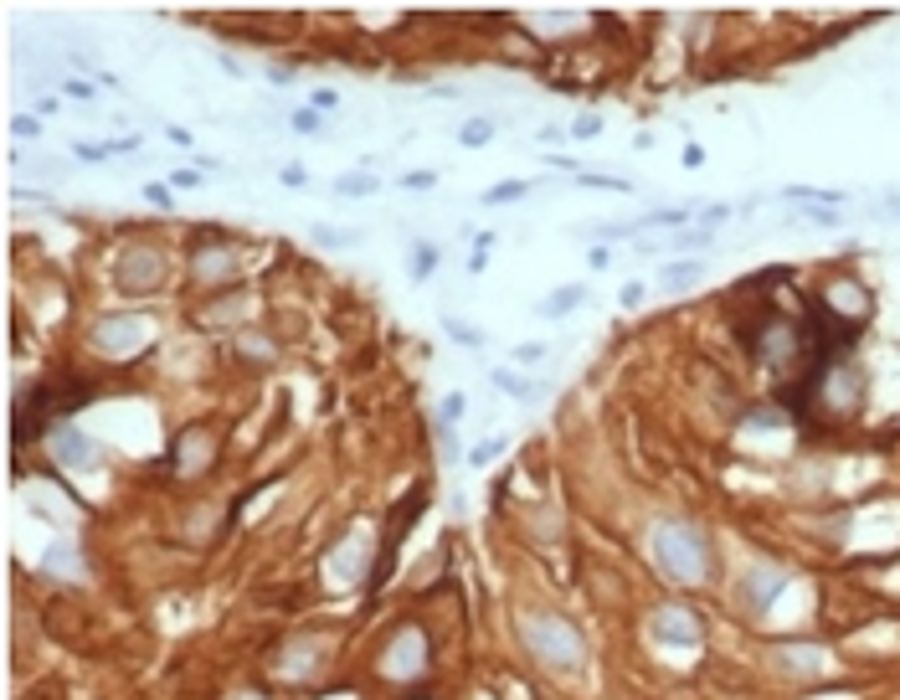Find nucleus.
Returning a JSON list of instances; mask_svg holds the SVG:
<instances>
[{
    "label": "nucleus",
    "instance_id": "33",
    "mask_svg": "<svg viewBox=\"0 0 900 700\" xmlns=\"http://www.w3.org/2000/svg\"><path fill=\"white\" fill-rule=\"evenodd\" d=\"M288 124H294V134H324L314 109H294V114H288Z\"/></svg>",
    "mask_w": 900,
    "mask_h": 700
},
{
    "label": "nucleus",
    "instance_id": "29",
    "mask_svg": "<svg viewBox=\"0 0 900 700\" xmlns=\"http://www.w3.org/2000/svg\"><path fill=\"white\" fill-rule=\"evenodd\" d=\"M463 407H468V397H463V392H448V397H443V407H438V423H453V428H458Z\"/></svg>",
    "mask_w": 900,
    "mask_h": 700
},
{
    "label": "nucleus",
    "instance_id": "38",
    "mask_svg": "<svg viewBox=\"0 0 900 700\" xmlns=\"http://www.w3.org/2000/svg\"><path fill=\"white\" fill-rule=\"evenodd\" d=\"M803 222H813V227H839V222H844V212H828V206L818 212V206H813V212H803Z\"/></svg>",
    "mask_w": 900,
    "mask_h": 700
},
{
    "label": "nucleus",
    "instance_id": "35",
    "mask_svg": "<svg viewBox=\"0 0 900 700\" xmlns=\"http://www.w3.org/2000/svg\"><path fill=\"white\" fill-rule=\"evenodd\" d=\"M402 186L407 191H432L438 186V170H412V175H402Z\"/></svg>",
    "mask_w": 900,
    "mask_h": 700
},
{
    "label": "nucleus",
    "instance_id": "41",
    "mask_svg": "<svg viewBox=\"0 0 900 700\" xmlns=\"http://www.w3.org/2000/svg\"><path fill=\"white\" fill-rule=\"evenodd\" d=\"M643 294H648V289L638 284V278H633V284H623V309H638V304H643Z\"/></svg>",
    "mask_w": 900,
    "mask_h": 700
},
{
    "label": "nucleus",
    "instance_id": "16",
    "mask_svg": "<svg viewBox=\"0 0 900 700\" xmlns=\"http://www.w3.org/2000/svg\"><path fill=\"white\" fill-rule=\"evenodd\" d=\"M823 309H839L844 325H854V320H864V314H870V289L854 284V278H844V284H834V289L823 294Z\"/></svg>",
    "mask_w": 900,
    "mask_h": 700
},
{
    "label": "nucleus",
    "instance_id": "36",
    "mask_svg": "<svg viewBox=\"0 0 900 700\" xmlns=\"http://www.w3.org/2000/svg\"><path fill=\"white\" fill-rule=\"evenodd\" d=\"M144 201H150V206H160V212H170V206H175L170 186H160V181H150V186H144Z\"/></svg>",
    "mask_w": 900,
    "mask_h": 700
},
{
    "label": "nucleus",
    "instance_id": "40",
    "mask_svg": "<svg viewBox=\"0 0 900 700\" xmlns=\"http://www.w3.org/2000/svg\"><path fill=\"white\" fill-rule=\"evenodd\" d=\"M72 150H78V160H108L114 155V145H72Z\"/></svg>",
    "mask_w": 900,
    "mask_h": 700
},
{
    "label": "nucleus",
    "instance_id": "11",
    "mask_svg": "<svg viewBox=\"0 0 900 700\" xmlns=\"http://www.w3.org/2000/svg\"><path fill=\"white\" fill-rule=\"evenodd\" d=\"M196 278L201 284H227V278H237L242 273V258H237V248H227V242H196Z\"/></svg>",
    "mask_w": 900,
    "mask_h": 700
},
{
    "label": "nucleus",
    "instance_id": "6",
    "mask_svg": "<svg viewBox=\"0 0 900 700\" xmlns=\"http://www.w3.org/2000/svg\"><path fill=\"white\" fill-rule=\"evenodd\" d=\"M371 531H350L330 556H324V577H330V587H360L366 582V567H371Z\"/></svg>",
    "mask_w": 900,
    "mask_h": 700
},
{
    "label": "nucleus",
    "instance_id": "26",
    "mask_svg": "<svg viewBox=\"0 0 900 700\" xmlns=\"http://www.w3.org/2000/svg\"><path fill=\"white\" fill-rule=\"evenodd\" d=\"M489 253H494V232H479V237H474V258H468V273H484Z\"/></svg>",
    "mask_w": 900,
    "mask_h": 700
},
{
    "label": "nucleus",
    "instance_id": "10",
    "mask_svg": "<svg viewBox=\"0 0 900 700\" xmlns=\"http://www.w3.org/2000/svg\"><path fill=\"white\" fill-rule=\"evenodd\" d=\"M782 582H787L782 567H751V572L736 582V603H741L746 613H762L777 592H782Z\"/></svg>",
    "mask_w": 900,
    "mask_h": 700
},
{
    "label": "nucleus",
    "instance_id": "25",
    "mask_svg": "<svg viewBox=\"0 0 900 700\" xmlns=\"http://www.w3.org/2000/svg\"><path fill=\"white\" fill-rule=\"evenodd\" d=\"M695 278H700V263H695V258H690V263H674V268H664V284H669V289H679V284H695Z\"/></svg>",
    "mask_w": 900,
    "mask_h": 700
},
{
    "label": "nucleus",
    "instance_id": "19",
    "mask_svg": "<svg viewBox=\"0 0 900 700\" xmlns=\"http://www.w3.org/2000/svg\"><path fill=\"white\" fill-rule=\"evenodd\" d=\"M314 242H319V248H355V242H366V232H360V227H324L319 222Z\"/></svg>",
    "mask_w": 900,
    "mask_h": 700
},
{
    "label": "nucleus",
    "instance_id": "42",
    "mask_svg": "<svg viewBox=\"0 0 900 700\" xmlns=\"http://www.w3.org/2000/svg\"><path fill=\"white\" fill-rule=\"evenodd\" d=\"M546 356V345H515V361H540Z\"/></svg>",
    "mask_w": 900,
    "mask_h": 700
},
{
    "label": "nucleus",
    "instance_id": "5",
    "mask_svg": "<svg viewBox=\"0 0 900 700\" xmlns=\"http://www.w3.org/2000/svg\"><path fill=\"white\" fill-rule=\"evenodd\" d=\"M648 634H654V644H664V649H695L705 639V618L695 608H684V603H659L654 613H648Z\"/></svg>",
    "mask_w": 900,
    "mask_h": 700
},
{
    "label": "nucleus",
    "instance_id": "27",
    "mask_svg": "<svg viewBox=\"0 0 900 700\" xmlns=\"http://www.w3.org/2000/svg\"><path fill=\"white\" fill-rule=\"evenodd\" d=\"M438 258H443V253L432 248V242H422V248H417V258H412V278H427L432 268H438Z\"/></svg>",
    "mask_w": 900,
    "mask_h": 700
},
{
    "label": "nucleus",
    "instance_id": "28",
    "mask_svg": "<svg viewBox=\"0 0 900 700\" xmlns=\"http://www.w3.org/2000/svg\"><path fill=\"white\" fill-rule=\"evenodd\" d=\"M11 134H16V139H42V114H16V119H11Z\"/></svg>",
    "mask_w": 900,
    "mask_h": 700
},
{
    "label": "nucleus",
    "instance_id": "17",
    "mask_svg": "<svg viewBox=\"0 0 900 700\" xmlns=\"http://www.w3.org/2000/svg\"><path fill=\"white\" fill-rule=\"evenodd\" d=\"M489 381H494V387H499L504 397H515V402H535V397H546V387H540V381H525V376H515L510 366H494V371H489Z\"/></svg>",
    "mask_w": 900,
    "mask_h": 700
},
{
    "label": "nucleus",
    "instance_id": "30",
    "mask_svg": "<svg viewBox=\"0 0 900 700\" xmlns=\"http://www.w3.org/2000/svg\"><path fill=\"white\" fill-rule=\"evenodd\" d=\"M576 186H592V191H633L628 181H612V175H571Z\"/></svg>",
    "mask_w": 900,
    "mask_h": 700
},
{
    "label": "nucleus",
    "instance_id": "22",
    "mask_svg": "<svg viewBox=\"0 0 900 700\" xmlns=\"http://www.w3.org/2000/svg\"><path fill=\"white\" fill-rule=\"evenodd\" d=\"M335 191H340V196H376V191H381V181H376L371 170H355V175H340Z\"/></svg>",
    "mask_w": 900,
    "mask_h": 700
},
{
    "label": "nucleus",
    "instance_id": "43",
    "mask_svg": "<svg viewBox=\"0 0 900 700\" xmlns=\"http://www.w3.org/2000/svg\"><path fill=\"white\" fill-rule=\"evenodd\" d=\"M684 165H690V170L705 165V150H700V145H684Z\"/></svg>",
    "mask_w": 900,
    "mask_h": 700
},
{
    "label": "nucleus",
    "instance_id": "24",
    "mask_svg": "<svg viewBox=\"0 0 900 700\" xmlns=\"http://www.w3.org/2000/svg\"><path fill=\"white\" fill-rule=\"evenodd\" d=\"M520 196H530V181H504V186L484 191V206H504V201H520Z\"/></svg>",
    "mask_w": 900,
    "mask_h": 700
},
{
    "label": "nucleus",
    "instance_id": "32",
    "mask_svg": "<svg viewBox=\"0 0 900 700\" xmlns=\"http://www.w3.org/2000/svg\"><path fill=\"white\" fill-rule=\"evenodd\" d=\"M278 181H283L288 191H304V186H309V175H304V165H299V160H288V165L278 170Z\"/></svg>",
    "mask_w": 900,
    "mask_h": 700
},
{
    "label": "nucleus",
    "instance_id": "8",
    "mask_svg": "<svg viewBox=\"0 0 900 700\" xmlns=\"http://www.w3.org/2000/svg\"><path fill=\"white\" fill-rule=\"evenodd\" d=\"M114 278L124 294H155L165 278V253L160 248H124L114 263Z\"/></svg>",
    "mask_w": 900,
    "mask_h": 700
},
{
    "label": "nucleus",
    "instance_id": "37",
    "mask_svg": "<svg viewBox=\"0 0 900 700\" xmlns=\"http://www.w3.org/2000/svg\"><path fill=\"white\" fill-rule=\"evenodd\" d=\"M62 93H67V98H83V103H93V98H98V88H93V83H83V78H67V83H62Z\"/></svg>",
    "mask_w": 900,
    "mask_h": 700
},
{
    "label": "nucleus",
    "instance_id": "14",
    "mask_svg": "<svg viewBox=\"0 0 900 700\" xmlns=\"http://www.w3.org/2000/svg\"><path fill=\"white\" fill-rule=\"evenodd\" d=\"M319 659H324V644H319V639H288V644L278 649V675H288V680H309Z\"/></svg>",
    "mask_w": 900,
    "mask_h": 700
},
{
    "label": "nucleus",
    "instance_id": "4",
    "mask_svg": "<svg viewBox=\"0 0 900 700\" xmlns=\"http://www.w3.org/2000/svg\"><path fill=\"white\" fill-rule=\"evenodd\" d=\"M427 664H432V644H427L422 628H396L391 644L381 649L386 680H417V675H427Z\"/></svg>",
    "mask_w": 900,
    "mask_h": 700
},
{
    "label": "nucleus",
    "instance_id": "34",
    "mask_svg": "<svg viewBox=\"0 0 900 700\" xmlns=\"http://www.w3.org/2000/svg\"><path fill=\"white\" fill-rule=\"evenodd\" d=\"M597 134H602V119H597V114L571 119V139H597Z\"/></svg>",
    "mask_w": 900,
    "mask_h": 700
},
{
    "label": "nucleus",
    "instance_id": "7",
    "mask_svg": "<svg viewBox=\"0 0 900 700\" xmlns=\"http://www.w3.org/2000/svg\"><path fill=\"white\" fill-rule=\"evenodd\" d=\"M93 345L103 356H134V350L150 345V320L144 314H108L93 325Z\"/></svg>",
    "mask_w": 900,
    "mask_h": 700
},
{
    "label": "nucleus",
    "instance_id": "3",
    "mask_svg": "<svg viewBox=\"0 0 900 700\" xmlns=\"http://www.w3.org/2000/svg\"><path fill=\"white\" fill-rule=\"evenodd\" d=\"M813 402H823L828 412H839V417L854 412V407L864 402V366L849 361V356H839L823 376L813 371Z\"/></svg>",
    "mask_w": 900,
    "mask_h": 700
},
{
    "label": "nucleus",
    "instance_id": "39",
    "mask_svg": "<svg viewBox=\"0 0 900 700\" xmlns=\"http://www.w3.org/2000/svg\"><path fill=\"white\" fill-rule=\"evenodd\" d=\"M170 186H175V191H196V186H201V170H175Z\"/></svg>",
    "mask_w": 900,
    "mask_h": 700
},
{
    "label": "nucleus",
    "instance_id": "9",
    "mask_svg": "<svg viewBox=\"0 0 900 700\" xmlns=\"http://www.w3.org/2000/svg\"><path fill=\"white\" fill-rule=\"evenodd\" d=\"M52 459H57V469H72V474H93L98 464H103V448L78 428V423H57L52 428Z\"/></svg>",
    "mask_w": 900,
    "mask_h": 700
},
{
    "label": "nucleus",
    "instance_id": "21",
    "mask_svg": "<svg viewBox=\"0 0 900 700\" xmlns=\"http://www.w3.org/2000/svg\"><path fill=\"white\" fill-rule=\"evenodd\" d=\"M504 448H510V438H484V443H474V448L463 453V464H468V469H489Z\"/></svg>",
    "mask_w": 900,
    "mask_h": 700
},
{
    "label": "nucleus",
    "instance_id": "45",
    "mask_svg": "<svg viewBox=\"0 0 900 700\" xmlns=\"http://www.w3.org/2000/svg\"><path fill=\"white\" fill-rule=\"evenodd\" d=\"M587 263H592V268H607V263H612V253H607V248H592V253H587Z\"/></svg>",
    "mask_w": 900,
    "mask_h": 700
},
{
    "label": "nucleus",
    "instance_id": "12",
    "mask_svg": "<svg viewBox=\"0 0 900 700\" xmlns=\"http://www.w3.org/2000/svg\"><path fill=\"white\" fill-rule=\"evenodd\" d=\"M36 567H42V577H52V582H83L88 577V556H83L78 541H52Z\"/></svg>",
    "mask_w": 900,
    "mask_h": 700
},
{
    "label": "nucleus",
    "instance_id": "2",
    "mask_svg": "<svg viewBox=\"0 0 900 700\" xmlns=\"http://www.w3.org/2000/svg\"><path fill=\"white\" fill-rule=\"evenodd\" d=\"M520 644L530 649V659L551 675H582L587 670V639L582 628L561 613H525L520 618Z\"/></svg>",
    "mask_w": 900,
    "mask_h": 700
},
{
    "label": "nucleus",
    "instance_id": "46",
    "mask_svg": "<svg viewBox=\"0 0 900 700\" xmlns=\"http://www.w3.org/2000/svg\"><path fill=\"white\" fill-rule=\"evenodd\" d=\"M237 700H268V695H258V690H242Z\"/></svg>",
    "mask_w": 900,
    "mask_h": 700
},
{
    "label": "nucleus",
    "instance_id": "13",
    "mask_svg": "<svg viewBox=\"0 0 900 700\" xmlns=\"http://www.w3.org/2000/svg\"><path fill=\"white\" fill-rule=\"evenodd\" d=\"M211 453H216V433L211 428H186L180 443H175V469L180 474H201L211 464Z\"/></svg>",
    "mask_w": 900,
    "mask_h": 700
},
{
    "label": "nucleus",
    "instance_id": "18",
    "mask_svg": "<svg viewBox=\"0 0 900 700\" xmlns=\"http://www.w3.org/2000/svg\"><path fill=\"white\" fill-rule=\"evenodd\" d=\"M582 304H587V289H582V284H566V289H556L551 299H540L535 314H540V320H561V314L582 309Z\"/></svg>",
    "mask_w": 900,
    "mask_h": 700
},
{
    "label": "nucleus",
    "instance_id": "23",
    "mask_svg": "<svg viewBox=\"0 0 900 700\" xmlns=\"http://www.w3.org/2000/svg\"><path fill=\"white\" fill-rule=\"evenodd\" d=\"M443 330H448V340H453V345H463V350H479V345H484V330H474L468 320H453V314L443 320Z\"/></svg>",
    "mask_w": 900,
    "mask_h": 700
},
{
    "label": "nucleus",
    "instance_id": "1",
    "mask_svg": "<svg viewBox=\"0 0 900 700\" xmlns=\"http://www.w3.org/2000/svg\"><path fill=\"white\" fill-rule=\"evenodd\" d=\"M648 551H654V562L669 582L679 587H700L710 577V536L700 531L695 520H654V531H648Z\"/></svg>",
    "mask_w": 900,
    "mask_h": 700
},
{
    "label": "nucleus",
    "instance_id": "15",
    "mask_svg": "<svg viewBox=\"0 0 900 700\" xmlns=\"http://www.w3.org/2000/svg\"><path fill=\"white\" fill-rule=\"evenodd\" d=\"M772 659H777L782 675H803V680L823 675V649L818 644H777Z\"/></svg>",
    "mask_w": 900,
    "mask_h": 700
},
{
    "label": "nucleus",
    "instance_id": "44",
    "mask_svg": "<svg viewBox=\"0 0 900 700\" xmlns=\"http://www.w3.org/2000/svg\"><path fill=\"white\" fill-rule=\"evenodd\" d=\"M288 78H294V67H278V62L268 67V83H288Z\"/></svg>",
    "mask_w": 900,
    "mask_h": 700
},
{
    "label": "nucleus",
    "instance_id": "31",
    "mask_svg": "<svg viewBox=\"0 0 900 700\" xmlns=\"http://www.w3.org/2000/svg\"><path fill=\"white\" fill-rule=\"evenodd\" d=\"M309 109H314V114H335V109H340V93H335V88H314V93H309Z\"/></svg>",
    "mask_w": 900,
    "mask_h": 700
},
{
    "label": "nucleus",
    "instance_id": "20",
    "mask_svg": "<svg viewBox=\"0 0 900 700\" xmlns=\"http://www.w3.org/2000/svg\"><path fill=\"white\" fill-rule=\"evenodd\" d=\"M458 145H463V150H484V145H494V119H468V124L458 129Z\"/></svg>",
    "mask_w": 900,
    "mask_h": 700
}]
</instances>
